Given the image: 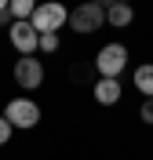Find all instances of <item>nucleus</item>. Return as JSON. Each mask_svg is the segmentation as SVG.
I'll list each match as a JSON object with an SVG mask.
<instances>
[{
  "mask_svg": "<svg viewBox=\"0 0 153 160\" xmlns=\"http://www.w3.org/2000/svg\"><path fill=\"white\" fill-rule=\"evenodd\" d=\"M11 135H15V128H11L8 120H4V113H0V146H8V142H11Z\"/></svg>",
  "mask_w": 153,
  "mask_h": 160,
  "instance_id": "nucleus-12",
  "label": "nucleus"
},
{
  "mask_svg": "<svg viewBox=\"0 0 153 160\" xmlns=\"http://www.w3.org/2000/svg\"><path fill=\"white\" fill-rule=\"evenodd\" d=\"M91 95H95V102H99V106H117V102H120V80H113V77H99Z\"/></svg>",
  "mask_w": 153,
  "mask_h": 160,
  "instance_id": "nucleus-7",
  "label": "nucleus"
},
{
  "mask_svg": "<svg viewBox=\"0 0 153 160\" xmlns=\"http://www.w3.org/2000/svg\"><path fill=\"white\" fill-rule=\"evenodd\" d=\"M142 120H146V124H153V98L142 102Z\"/></svg>",
  "mask_w": 153,
  "mask_h": 160,
  "instance_id": "nucleus-13",
  "label": "nucleus"
},
{
  "mask_svg": "<svg viewBox=\"0 0 153 160\" xmlns=\"http://www.w3.org/2000/svg\"><path fill=\"white\" fill-rule=\"evenodd\" d=\"M15 84L26 91H37L44 84V66L40 58H33V55H18V62H15Z\"/></svg>",
  "mask_w": 153,
  "mask_h": 160,
  "instance_id": "nucleus-5",
  "label": "nucleus"
},
{
  "mask_svg": "<svg viewBox=\"0 0 153 160\" xmlns=\"http://www.w3.org/2000/svg\"><path fill=\"white\" fill-rule=\"evenodd\" d=\"M4 120H8L11 128H18V131H29V128L40 124V106L33 98H11L4 106Z\"/></svg>",
  "mask_w": 153,
  "mask_h": 160,
  "instance_id": "nucleus-2",
  "label": "nucleus"
},
{
  "mask_svg": "<svg viewBox=\"0 0 153 160\" xmlns=\"http://www.w3.org/2000/svg\"><path fill=\"white\" fill-rule=\"evenodd\" d=\"M91 4H102V0H91Z\"/></svg>",
  "mask_w": 153,
  "mask_h": 160,
  "instance_id": "nucleus-16",
  "label": "nucleus"
},
{
  "mask_svg": "<svg viewBox=\"0 0 153 160\" xmlns=\"http://www.w3.org/2000/svg\"><path fill=\"white\" fill-rule=\"evenodd\" d=\"M66 22H69V8L59 4V0H44V4H37V11L29 15V26L37 33H59Z\"/></svg>",
  "mask_w": 153,
  "mask_h": 160,
  "instance_id": "nucleus-1",
  "label": "nucleus"
},
{
  "mask_svg": "<svg viewBox=\"0 0 153 160\" xmlns=\"http://www.w3.org/2000/svg\"><path fill=\"white\" fill-rule=\"evenodd\" d=\"M33 11H37V0H8V15L15 22H29Z\"/></svg>",
  "mask_w": 153,
  "mask_h": 160,
  "instance_id": "nucleus-10",
  "label": "nucleus"
},
{
  "mask_svg": "<svg viewBox=\"0 0 153 160\" xmlns=\"http://www.w3.org/2000/svg\"><path fill=\"white\" fill-rule=\"evenodd\" d=\"M135 91L146 95V98H153V62H146V66L135 69Z\"/></svg>",
  "mask_w": 153,
  "mask_h": 160,
  "instance_id": "nucleus-9",
  "label": "nucleus"
},
{
  "mask_svg": "<svg viewBox=\"0 0 153 160\" xmlns=\"http://www.w3.org/2000/svg\"><path fill=\"white\" fill-rule=\"evenodd\" d=\"M69 26H73V33H95V29H102V26H106V8L84 0L77 11H69Z\"/></svg>",
  "mask_w": 153,
  "mask_h": 160,
  "instance_id": "nucleus-4",
  "label": "nucleus"
},
{
  "mask_svg": "<svg viewBox=\"0 0 153 160\" xmlns=\"http://www.w3.org/2000/svg\"><path fill=\"white\" fill-rule=\"evenodd\" d=\"M117 4H128V0H117Z\"/></svg>",
  "mask_w": 153,
  "mask_h": 160,
  "instance_id": "nucleus-15",
  "label": "nucleus"
},
{
  "mask_svg": "<svg viewBox=\"0 0 153 160\" xmlns=\"http://www.w3.org/2000/svg\"><path fill=\"white\" fill-rule=\"evenodd\" d=\"M8 40H11V48L18 51V55H33L37 44H40V33L33 29L29 22H11L8 26Z\"/></svg>",
  "mask_w": 153,
  "mask_h": 160,
  "instance_id": "nucleus-6",
  "label": "nucleus"
},
{
  "mask_svg": "<svg viewBox=\"0 0 153 160\" xmlns=\"http://www.w3.org/2000/svg\"><path fill=\"white\" fill-rule=\"evenodd\" d=\"M59 44H62L59 33H40V44H37V51H48V55H51V51H59Z\"/></svg>",
  "mask_w": 153,
  "mask_h": 160,
  "instance_id": "nucleus-11",
  "label": "nucleus"
},
{
  "mask_svg": "<svg viewBox=\"0 0 153 160\" xmlns=\"http://www.w3.org/2000/svg\"><path fill=\"white\" fill-rule=\"evenodd\" d=\"M106 22H110V26H117V29L131 26V22H135L131 4H117V0H110V8H106Z\"/></svg>",
  "mask_w": 153,
  "mask_h": 160,
  "instance_id": "nucleus-8",
  "label": "nucleus"
},
{
  "mask_svg": "<svg viewBox=\"0 0 153 160\" xmlns=\"http://www.w3.org/2000/svg\"><path fill=\"white\" fill-rule=\"evenodd\" d=\"M0 11H8V0H0Z\"/></svg>",
  "mask_w": 153,
  "mask_h": 160,
  "instance_id": "nucleus-14",
  "label": "nucleus"
},
{
  "mask_svg": "<svg viewBox=\"0 0 153 160\" xmlns=\"http://www.w3.org/2000/svg\"><path fill=\"white\" fill-rule=\"evenodd\" d=\"M128 69V48L124 44H106V48L95 55V73L99 77H120V73Z\"/></svg>",
  "mask_w": 153,
  "mask_h": 160,
  "instance_id": "nucleus-3",
  "label": "nucleus"
}]
</instances>
